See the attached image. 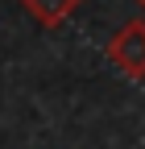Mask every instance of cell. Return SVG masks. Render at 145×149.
I'll use <instances>...</instances> for the list:
<instances>
[{
    "instance_id": "cell-2",
    "label": "cell",
    "mask_w": 145,
    "mask_h": 149,
    "mask_svg": "<svg viewBox=\"0 0 145 149\" xmlns=\"http://www.w3.org/2000/svg\"><path fill=\"white\" fill-rule=\"evenodd\" d=\"M83 4V0H21V8L38 21L42 29H54V25H62L70 13H75Z\"/></svg>"
},
{
    "instance_id": "cell-3",
    "label": "cell",
    "mask_w": 145,
    "mask_h": 149,
    "mask_svg": "<svg viewBox=\"0 0 145 149\" xmlns=\"http://www.w3.org/2000/svg\"><path fill=\"white\" fill-rule=\"evenodd\" d=\"M133 4H137V8H145V0H133Z\"/></svg>"
},
{
    "instance_id": "cell-1",
    "label": "cell",
    "mask_w": 145,
    "mask_h": 149,
    "mask_svg": "<svg viewBox=\"0 0 145 149\" xmlns=\"http://www.w3.org/2000/svg\"><path fill=\"white\" fill-rule=\"evenodd\" d=\"M108 62L129 79H145V21H124L108 42Z\"/></svg>"
}]
</instances>
